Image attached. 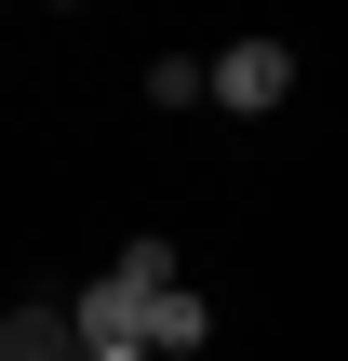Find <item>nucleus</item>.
<instances>
[{"label":"nucleus","mask_w":348,"mask_h":361,"mask_svg":"<svg viewBox=\"0 0 348 361\" xmlns=\"http://www.w3.org/2000/svg\"><path fill=\"white\" fill-rule=\"evenodd\" d=\"M201 94H215L228 121H268V107L295 94V40H228V54L201 67Z\"/></svg>","instance_id":"nucleus-1"},{"label":"nucleus","mask_w":348,"mask_h":361,"mask_svg":"<svg viewBox=\"0 0 348 361\" xmlns=\"http://www.w3.org/2000/svg\"><path fill=\"white\" fill-rule=\"evenodd\" d=\"M201 335H215V308H201L188 281H161V295L134 308V348H148V361H188V348H201Z\"/></svg>","instance_id":"nucleus-2"},{"label":"nucleus","mask_w":348,"mask_h":361,"mask_svg":"<svg viewBox=\"0 0 348 361\" xmlns=\"http://www.w3.org/2000/svg\"><path fill=\"white\" fill-rule=\"evenodd\" d=\"M0 361H80L67 308H0Z\"/></svg>","instance_id":"nucleus-3"},{"label":"nucleus","mask_w":348,"mask_h":361,"mask_svg":"<svg viewBox=\"0 0 348 361\" xmlns=\"http://www.w3.org/2000/svg\"><path fill=\"white\" fill-rule=\"evenodd\" d=\"M148 107H201V54H161L148 67Z\"/></svg>","instance_id":"nucleus-4"},{"label":"nucleus","mask_w":348,"mask_h":361,"mask_svg":"<svg viewBox=\"0 0 348 361\" xmlns=\"http://www.w3.org/2000/svg\"><path fill=\"white\" fill-rule=\"evenodd\" d=\"M80 361H148V348H80Z\"/></svg>","instance_id":"nucleus-5"},{"label":"nucleus","mask_w":348,"mask_h":361,"mask_svg":"<svg viewBox=\"0 0 348 361\" xmlns=\"http://www.w3.org/2000/svg\"><path fill=\"white\" fill-rule=\"evenodd\" d=\"M54 13H80V0H54Z\"/></svg>","instance_id":"nucleus-6"}]
</instances>
